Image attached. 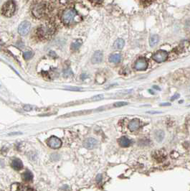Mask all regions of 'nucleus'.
<instances>
[{
  "label": "nucleus",
  "instance_id": "f03ea898",
  "mask_svg": "<svg viewBox=\"0 0 190 191\" xmlns=\"http://www.w3.org/2000/svg\"><path fill=\"white\" fill-rule=\"evenodd\" d=\"M16 10V5L13 1L7 2L2 8V14L4 16L9 17L15 14Z\"/></svg>",
  "mask_w": 190,
  "mask_h": 191
},
{
  "label": "nucleus",
  "instance_id": "423d86ee",
  "mask_svg": "<svg viewBox=\"0 0 190 191\" xmlns=\"http://www.w3.org/2000/svg\"><path fill=\"white\" fill-rule=\"evenodd\" d=\"M47 144L52 149H58L62 146V142L57 137H51L47 140Z\"/></svg>",
  "mask_w": 190,
  "mask_h": 191
},
{
  "label": "nucleus",
  "instance_id": "b1692460",
  "mask_svg": "<svg viewBox=\"0 0 190 191\" xmlns=\"http://www.w3.org/2000/svg\"><path fill=\"white\" fill-rule=\"evenodd\" d=\"M102 98H103V95H98V96H94L92 99L96 101V100H100V99H102Z\"/></svg>",
  "mask_w": 190,
  "mask_h": 191
},
{
  "label": "nucleus",
  "instance_id": "9d476101",
  "mask_svg": "<svg viewBox=\"0 0 190 191\" xmlns=\"http://www.w3.org/2000/svg\"><path fill=\"white\" fill-rule=\"evenodd\" d=\"M141 127V121L139 119H132L128 124V128L131 132H135L138 130Z\"/></svg>",
  "mask_w": 190,
  "mask_h": 191
},
{
  "label": "nucleus",
  "instance_id": "39448f33",
  "mask_svg": "<svg viewBox=\"0 0 190 191\" xmlns=\"http://www.w3.org/2000/svg\"><path fill=\"white\" fill-rule=\"evenodd\" d=\"M168 56L169 54L167 52L165 51H162V50H159V51L156 52L153 55L152 58L157 63H162L166 61V59L168 58Z\"/></svg>",
  "mask_w": 190,
  "mask_h": 191
},
{
  "label": "nucleus",
  "instance_id": "a211bd4d",
  "mask_svg": "<svg viewBox=\"0 0 190 191\" xmlns=\"http://www.w3.org/2000/svg\"><path fill=\"white\" fill-rule=\"evenodd\" d=\"M82 43H83V42L80 39L76 40L75 42H73V43L71 44V49L73 50V51H77V50H78L79 48H80Z\"/></svg>",
  "mask_w": 190,
  "mask_h": 191
},
{
  "label": "nucleus",
  "instance_id": "f8f14e48",
  "mask_svg": "<svg viewBox=\"0 0 190 191\" xmlns=\"http://www.w3.org/2000/svg\"><path fill=\"white\" fill-rule=\"evenodd\" d=\"M12 168L15 170H20L23 167V164L22 162L18 158H15L14 160L11 161V164Z\"/></svg>",
  "mask_w": 190,
  "mask_h": 191
},
{
  "label": "nucleus",
  "instance_id": "20e7f679",
  "mask_svg": "<svg viewBox=\"0 0 190 191\" xmlns=\"http://www.w3.org/2000/svg\"><path fill=\"white\" fill-rule=\"evenodd\" d=\"M32 13L37 17H41L45 12L44 5L42 2H36L32 7Z\"/></svg>",
  "mask_w": 190,
  "mask_h": 191
},
{
  "label": "nucleus",
  "instance_id": "1a4fd4ad",
  "mask_svg": "<svg viewBox=\"0 0 190 191\" xmlns=\"http://www.w3.org/2000/svg\"><path fill=\"white\" fill-rule=\"evenodd\" d=\"M98 142L94 138H88L84 141L83 145L88 150H93L98 147Z\"/></svg>",
  "mask_w": 190,
  "mask_h": 191
},
{
  "label": "nucleus",
  "instance_id": "4468645a",
  "mask_svg": "<svg viewBox=\"0 0 190 191\" xmlns=\"http://www.w3.org/2000/svg\"><path fill=\"white\" fill-rule=\"evenodd\" d=\"M121 55L119 53H115L112 54L109 57V61L110 63H118L121 61Z\"/></svg>",
  "mask_w": 190,
  "mask_h": 191
},
{
  "label": "nucleus",
  "instance_id": "4be33fe9",
  "mask_svg": "<svg viewBox=\"0 0 190 191\" xmlns=\"http://www.w3.org/2000/svg\"><path fill=\"white\" fill-rule=\"evenodd\" d=\"M129 104V103L125 101H120V102H116V103L114 104V107H123V106H126Z\"/></svg>",
  "mask_w": 190,
  "mask_h": 191
},
{
  "label": "nucleus",
  "instance_id": "f257e3e1",
  "mask_svg": "<svg viewBox=\"0 0 190 191\" xmlns=\"http://www.w3.org/2000/svg\"><path fill=\"white\" fill-rule=\"evenodd\" d=\"M55 32V28L52 24L42 25L37 30V35L39 37V38L42 40L49 39L50 37L53 35V34Z\"/></svg>",
  "mask_w": 190,
  "mask_h": 191
},
{
  "label": "nucleus",
  "instance_id": "7ed1b4c3",
  "mask_svg": "<svg viewBox=\"0 0 190 191\" xmlns=\"http://www.w3.org/2000/svg\"><path fill=\"white\" fill-rule=\"evenodd\" d=\"M77 15V12L74 9H67L64 11L62 15V20L65 24H70L74 20L75 17Z\"/></svg>",
  "mask_w": 190,
  "mask_h": 191
},
{
  "label": "nucleus",
  "instance_id": "cd10ccee",
  "mask_svg": "<svg viewBox=\"0 0 190 191\" xmlns=\"http://www.w3.org/2000/svg\"><path fill=\"white\" fill-rule=\"evenodd\" d=\"M148 113H151V114H159L161 113L160 111H148Z\"/></svg>",
  "mask_w": 190,
  "mask_h": 191
},
{
  "label": "nucleus",
  "instance_id": "412c9836",
  "mask_svg": "<svg viewBox=\"0 0 190 191\" xmlns=\"http://www.w3.org/2000/svg\"><path fill=\"white\" fill-rule=\"evenodd\" d=\"M23 56H24V58L26 60H29L30 58H32V57L33 56V52L32 51H25L23 53Z\"/></svg>",
  "mask_w": 190,
  "mask_h": 191
},
{
  "label": "nucleus",
  "instance_id": "aec40b11",
  "mask_svg": "<svg viewBox=\"0 0 190 191\" xmlns=\"http://www.w3.org/2000/svg\"><path fill=\"white\" fill-rule=\"evenodd\" d=\"M17 191H34L33 189L29 188L28 186H22V185H19L17 188Z\"/></svg>",
  "mask_w": 190,
  "mask_h": 191
},
{
  "label": "nucleus",
  "instance_id": "ddd939ff",
  "mask_svg": "<svg viewBox=\"0 0 190 191\" xmlns=\"http://www.w3.org/2000/svg\"><path fill=\"white\" fill-rule=\"evenodd\" d=\"M22 178L25 182H30V181L32 180V178H33V175H32V173L30 171L27 170L22 175Z\"/></svg>",
  "mask_w": 190,
  "mask_h": 191
},
{
  "label": "nucleus",
  "instance_id": "9b49d317",
  "mask_svg": "<svg viewBox=\"0 0 190 191\" xmlns=\"http://www.w3.org/2000/svg\"><path fill=\"white\" fill-rule=\"evenodd\" d=\"M103 60V53L101 51H96L93 55L92 59H91V61H92V63L93 64H98V63H101Z\"/></svg>",
  "mask_w": 190,
  "mask_h": 191
},
{
  "label": "nucleus",
  "instance_id": "f3484780",
  "mask_svg": "<svg viewBox=\"0 0 190 191\" xmlns=\"http://www.w3.org/2000/svg\"><path fill=\"white\" fill-rule=\"evenodd\" d=\"M119 144L123 147H127L131 144V140L129 138L126 137H123L119 140Z\"/></svg>",
  "mask_w": 190,
  "mask_h": 191
},
{
  "label": "nucleus",
  "instance_id": "6ab92c4d",
  "mask_svg": "<svg viewBox=\"0 0 190 191\" xmlns=\"http://www.w3.org/2000/svg\"><path fill=\"white\" fill-rule=\"evenodd\" d=\"M156 134V140H157L159 142H161V141L163 140V139L164 137V132L162 130L157 131V132L155 133Z\"/></svg>",
  "mask_w": 190,
  "mask_h": 191
},
{
  "label": "nucleus",
  "instance_id": "6e6552de",
  "mask_svg": "<svg viewBox=\"0 0 190 191\" xmlns=\"http://www.w3.org/2000/svg\"><path fill=\"white\" fill-rule=\"evenodd\" d=\"M31 25L30 23L28 22V21H24L19 25L18 27V32L21 35H26L27 34H28V32H30Z\"/></svg>",
  "mask_w": 190,
  "mask_h": 191
},
{
  "label": "nucleus",
  "instance_id": "a878e982",
  "mask_svg": "<svg viewBox=\"0 0 190 191\" xmlns=\"http://www.w3.org/2000/svg\"><path fill=\"white\" fill-rule=\"evenodd\" d=\"M179 97V94H176L174 96H172V98H171V100H172V101H173V100H175V99H176V98H178Z\"/></svg>",
  "mask_w": 190,
  "mask_h": 191
},
{
  "label": "nucleus",
  "instance_id": "5701e85b",
  "mask_svg": "<svg viewBox=\"0 0 190 191\" xmlns=\"http://www.w3.org/2000/svg\"><path fill=\"white\" fill-rule=\"evenodd\" d=\"M65 89L70 90V91H78L82 90V88L79 87H73V86H68V87L65 88Z\"/></svg>",
  "mask_w": 190,
  "mask_h": 191
},
{
  "label": "nucleus",
  "instance_id": "393cba45",
  "mask_svg": "<svg viewBox=\"0 0 190 191\" xmlns=\"http://www.w3.org/2000/svg\"><path fill=\"white\" fill-rule=\"evenodd\" d=\"M32 107H30V106H25V107H24V109L25 110V111H30V110H32Z\"/></svg>",
  "mask_w": 190,
  "mask_h": 191
},
{
  "label": "nucleus",
  "instance_id": "bb28decb",
  "mask_svg": "<svg viewBox=\"0 0 190 191\" xmlns=\"http://www.w3.org/2000/svg\"><path fill=\"white\" fill-rule=\"evenodd\" d=\"M170 105H171V104H169V103H162L160 104L161 107H165V106H170Z\"/></svg>",
  "mask_w": 190,
  "mask_h": 191
},
{
  "label": "nucleus",
  "instance_id": "dca6fc26",
  "mask_svg": "<svg viewBox=\"0 0 190 191\" xmlns=\"http://www.w3.org/2000/svg\"><path fill=\"white\" fill-rule=\"evenodd\" d=\"M159 41V38L157 35H153L149 38V45L151 47H154Z\"/></svg>",
  "mask_w": 190,
  "mask_h": 191
},
{
  "label": "nucleus",
  "instance_id": "0eeeda50",
  "mask_svg": "<svg viewBox=\"0 0 190 191\" xmlns=\"http://www.w3.org/2000/svg\"><path fill=\"white\" fill-rule=\"evenodd\" d=\"M148 68V62L144 58H140L136 61L134 68L137 71H145Z\"/></svg>",
  "mask_w": 190,
  "mask_h": 191
},
{
  "label": "nucleus",
  "instance_id": "2eb2a0df",
  "mask_svg": "<svg viewBox=\"0 0 190 191\" xmlns=\"http://www.w3.org/2000/svg\"><path fill=\"white\" fill-rule=\"evenodd\" d=\"M124 45H125V41H124V40L121 39V38L117 39L113 43V48L117 50L122 49L124 47Z\"/></svg>",
  "mask_w": 190,
  "mask_h": 191
}]
</instances>
